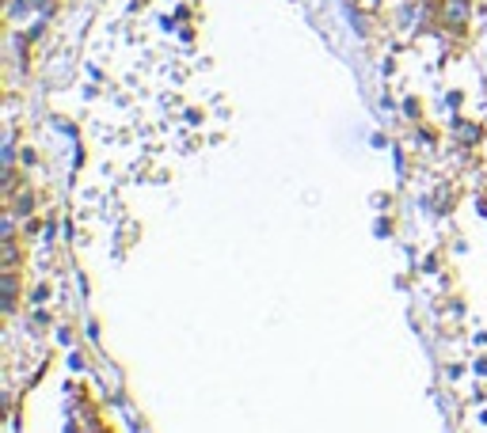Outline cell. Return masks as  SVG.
Returning <instances> with one entry per match:
<instances>
[{
	"mask_svg": "<svg viewBox=\"0 0 487 433\" xmlns=\"http://www.w3.org/2000/svg\"><path fill=\"white\" fill-rule=\"evenodd\" d=\"M442 19H446L449 27H461L464 19H468V0H446V4H442Z\"/></svg>",
	"mask_w": 487,
	"mask_h": 433,
	"instance_id": "6da1fadb",
	"label": "cell"
},
{
	"mask_svg": "<svg viewBox=\"0 0 487 433\" xmlns=\"http://www.w3.org/2000/svg\"><path fill=\"white\" fill-rule=\"evenodd\" d=\"M457 137H464V145H476V141H479V126L457 122Z\"/></svg>",
	"mask_w": 487,
	"mask_h": 433,
	"instance_id": "7a4b0ae2",
	"label": "cell"
},
{
	"mask_svg": "<svg viewBox=\"0 0 487 433\" xmlns=\"http://www.w3.org/2000/svg\"><path fill=\"white\" fill-rule=\"evenodd\" d=\"M0 289H4V308H12V304H16V281L4 278V285H0Z\"/></svg>",
	"mask_w": 487,
	"mask_h": 433,
	"instance_id": "3957f363",
	"label": "cell"
}]
</instances>
